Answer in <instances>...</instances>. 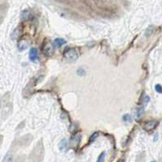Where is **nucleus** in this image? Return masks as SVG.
I'll list each match as a JSON object with an SVG mask.
<instances>
[{"label":"nucleus","instance_id":"1","mask_svg":"<svg viewBox=\"0 0 162 162\" xmlns=\"http://www.w3.org/2000/svg\"><path fill=\"white\" fill-rule=\"evenodd\" d=\"M64 57L68 61H75L79 57L78 52L76 49H73V48H68L67 49L65 50L64 52Z\"/></svg>","mask_w":162,"mask_h":162},{"label":"nucleus","instance_id":"2","mask_svg":"<svg viewBox=\"0 0 162 162\" xmlns=\"http://www.w3.org/2000/svg\"><path fill=\"white\" fill-rule=\"evenodd\" d=\"M42 51L43 54L45 56L50 57L54 54V45H52V43L49 41H45L42 45Z\"/></svg>","mask_w":162,"mask_h":162},{"label":"nucleus","instance_id":"3","mask_svg":"<svg viewBox=\"0 0 162 162\" xmlns=\"http://www.w3.org/2000/svg\"><path fill=\"white\" fill-rule=\"evenodd\" d=\"M157 126L158 121H157V120H150V121H148V122L144 123L143 129L145 130L146 131H153L155 129Z\"/></svg>","mask_w":162,"mask_h":162},{"label":"nucleus","instance_id":"4","mask_svg":"<svg viewBox=\"0 0 162 162\" xmlns=\"http://www.w3.org/2000/svg\"><path fill=\"white\" fill-rule=\"evenodd\" d=\"M28 56H29V59L33 63H38V60H39V57H38V51L37 48H31L30 50H29V54H28Z\"/></svg>","mask_w":162,"mask_h":162},{"label":"nucleus","instance_id":"5","mask_svg":"<svg viewBox=\"0 0 162 162\" xmlns=\"http://www.w3.org/2000/svg\"><path fill=\"white\" fill-rule=\"evenodd\" d=\"M67 43V41H65L63 38H56L54 39V42H53V45L56 48H61L63 45H64Z\"/></svg>","mask_w":162,"mask_h":162},{"label":"nucleus","instance_id":"6","mask_svg":"<svg viewBox=\"0 0 162 162\" xmlns=\"http://www.w3.org/2000/svg\"><path fill=\"white\" fill-rule=\"evenodd\" d=\"M31 16H32V14H31V12L28 10H24L23 12H21V20H28L30 19Z\"/></svg>","mask_w":162,"mask_h":162},{"label":"nucleus","instance_id":"7","mask_svg":"<svg viewBox=\"0 0 162 162\" xmlns=\"http://www.w3.org/2000/svg\"><path fill=\"white\" fill-rule=\"evenodd\" d=\"M28 43L26 40H21L20 41L19 43H18V49H19L20 51H23L24 49L28 47Z\"/></svg>","mask_w":162,"mask_h":162},{"label":"nucleus","instance_id":"8","mask_svg":"<svg viewBox=\"0 0 162 162\" xmlns=\"http://www.w3.org/2000/svg\"><path fill=\"white\" fill-rule=\"evenodd\" d=\"M143 114V107H138L135 110V117L137 120H139Z\"/></svg>","mask_w":162,"mask_h":162},{"label":"nucleus","instance_id":"9","mask_svg":"<svg viewBox=\"0 0 162 162\" xmlns=\"http://www.w3.org/2000/svg\"><path fill=\"white\" fill-rule=\"evenodd\" d=\"M67 148V139H62L61 142L59 143V149L61 151H64Z\"/></svg>","mask_w":162,"mask_h":162},{"label":"nucleus","instance_id":"10","mask_svg":"<svg viewBox=\"0 0 162 162\" xmlns=\"http://www.w3.org/2000/svg\"><path fill=\"white\" fill-rule=\"evenodd\" d=\"M12 160H13V156L11 153H8L3 157L2 162H12Z\"/></svg>","mask_w":162,"mask_h":162},{"label":"nucleus","instance_id":"11","mask_svg":"<svg viewBox=\"0 0 162 162\" xmlns=\"http://www.w3.org/2000/svg\"><path fill=\"white\" fill-rule=\"evenodd\" d=\"M98 136H99V133H98V132H97V131L94 132L93 134H92V135L90 136L89 140H88V144H90V143H93L94 141H95L96 139H97V137H98Z\"/></svg>","mask_w":162,"mask_h":162},{"label":"nucleus","instance_id":"12","mask_svg":"<svg viewBox=\"0 0 162 162\" xmlns=\"http://www.w3.org/2000/svg\"><path fill=\"white\" fill-rule=\"evenodd\" d=\"M105 159H106V152H102V153L99 155L96 162H104L105 161Z\"/></svg>","mask_w":162,"mask_h":162},{"label":"nucleus","instance_id":"13","mask_svg":"<svg viewBox=\"0 0 162 162\" xmlns=\"http://www.w3.org/2000/svg\"><path fill=\"white\" fill-rule=\"evenodd\" d=\"M73 139H71V143H74V144H78L80 143V136L79 135H76L74 137H72Z\"/></svg>","mask_w":162,"mask_h":162},{"label":"nucleus","instance_id":"14","mask_svg":"<svg viewBox=\"0 0 162 162\" xmlns=\"http://www.w3.org/2000/svg\"><path fill=\"white\" fill-rule=\"evenodd\" d=\"M122 121L125 122H131V117L128 113H126L125 115L122 116Z\"/></svg>","mask_w":162,"mask_h":162},{"label":"nucleus","instance_id":"15","mask_svg":"<svg viewBox=\"0 0 162 162\" xmlns=\"http://www.w3.org/2000/svg\"><path fill=\"white\" fill-rule=\"evenodd\" d=\"M153 31H154V27H153V26H149L148 29L146 30V36H147V37H149L150 35H152Z\"/></svg>","mask_w":162,"mask_h":162},{"label":"nucleus","instance_id":"16","mask_svg":"<svg viewBox=\"0 0 162 162\" xmlns=\"http://www.w3.org/2000/svg\"><path fill=\"white\" fill-rule=\"evenodd\" d=\"M77 75H80V76H84V75H86V71L83 67H80L77 70Z\"/></svg>","mask_w":162,"mask_h":162},{"label":"nucleus","instance_id":"17","mask_svg":"<svg viewBox=\"0 0 162 162\" xmlns=\"http://www.w3.org/2000/svg\"><path fill=\"white\" fill-rule=\"evenodd\" d=\"M149 101H150V97L148 96H145L144 97H143V106H145L148 105V103L149 102Z\"/></svg>","mask_w":162,"mask_h":162},{"label":"nucleus","instance_id":"18","mask_svg":"<svg viewBox=\"0 0 162 162\" xmlns=\"http://www.w3.org/2000/svg\"><path fill=\"white\" fill-rule=\"evenodd\" d=\"M155 90L156 92H158V93H162V86L160 85H155Z\"/></svg>","mask_w":162,"mask_h":162},{"label":"nucleus","instance_id":"19","mask_svg":"<svg viewBox=\"0 0 162 162\" xmlns=\"http://www.w3.org/2000/svg\"><path fill=\"white\" fill-rule=\"evenodd\" d=\"M157 139H158V135L157 134L155 135V139H154V141H157Z\"/></svg>","mask_w":162,"mask_h":162},{"label":"nucleus","instance_id":"20","mask_svg":"<svg viewBox=\"0 0 162 162\" xmlns=\"http://www.w3.org/2000/svg\"><path fill=\"white\" fill-rule=\"evenodd\" d=\"M117 162H123V160H118V161H117Z\"/></svg>","mask_w":162,"mask_h":162},{"label":"nucleus","instance_id":"21","mask_svg":"<svg viewBox=\"0 0 162 162\" xmlns=\"http://www.w3.org/2000/svg\"><path fill=\"white\" fill-rule=\"evenodd\" d=\"M151 162H156V161H155V160H153V161H151Z\"/></svg>","mask_w":162,"mask_h":162}]
</instances>
